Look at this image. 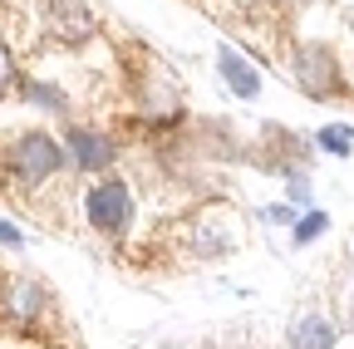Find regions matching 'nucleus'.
<instances>
[{
	"instance_id": "obj_1",
	"label": "nucleus",
	"mask_w": 354,
	"mask_h": 349,
	"mask_svg": "<svg viewBox=\"0 0 354 349\" xmlns=\"http://www.w3.org/2000/svg\"><path fill=\"white\" fill-rule=\"evenodd\" d=\"M84 222L104 241H118L133 222V182L128 178H99L84 192Z\"/></svg>"
},
{
	"instance_id": "obj_2",
	"label": "nucleus",
	"mask_w": 354,
	"mask_h": 349,
	"mask_svg": "<svg viewBox=\"0 0 354 349\" xmlns=\"http://www.w3.org/2000/svg\"><path fill=\"white\" fill-rule=\"evenodd\" d=\"M64 158H69V172L79 178H104L118 158V143L104 133V128H88V123H69L64 128Z\"/></svg>"
},
{
	"instance_id": "obj_3",
	"label": "nucleus",
	"mask_w": 354,
	"mask_h": 349,
	"mask_svg": "<svg viewBox=\"0 0 354 349\" xmlns=\"http://www.w3.org/2000/svg\"><path fill=\"white\" fill-rule=\"evenodd\" d=\"M44 310H50V290H44L35 276H6V285H0V325L39 330Z\"/></svg>"
},
{
	"instance_id": "obj_4",
	"label": "nucleus",
	"mask_w": 354,
	"mask_h": 349,
	"mask_svg": "<svg viewBox=\"0 0 354 349\" xmlns=\"http://www.w3.org/2000/svg\"><path fill=\"white\" fill-rule=\"evenodd\" d=\"M216 64H221V79L232 84V94H236V99H256V94H261V74H256L236 50H221Z\"/></svg>"
},
{
	"instance_id": "obj_5",
	"label": "nucleus",
	"mask_w": 354,
	"mask_h": 349,
	"mask_svg": "<svg viewBox=\"0 0 354 349\" xmlns=\"http://www.w3.org/2000/svg\"><path fill=\"white\" fill-rule=\"evenodd\" d=\"M290 344H295V349H330V344H335V330H330L320 315H305V320L295 325Z\"/></svg>"
},
{
	"instance_id": "obj_6",
	"label": "nucleus",
	"mask_w": 354,
	"mask_h": 349,
	"mask_svg": "<svg viewBox=\"0 0 354 349\" xmlns=\"http://www.w3.org/2000/svg\"><path fill=\"white\" fill-rule=\"evenodd\" d=\"M320 148H325V153H349V148H354V128H325V133H320Z\"/></svg>"
},
{
	"instance_id": "obj_7",
	"label": "nucleus",
	"mask_w": 354,
	"mask_h": 349,
	"mask_svg": "<svg viewBox=\"0 0 354 349\" xmlns=\"http://www.w3.org/2000/svg\"><path fill=\"white\" fill-rule=\"evenodd\" d=\"M325 227H330V216H325V211H310L305 222L295 227V241H300V246H305V241H315V236H325Z\"/></svg>"
},
{
	"instance_id": "obj_8",
	"label": "nucleus",
	"mask_w": 354,
	"mask_h": 349,
	"mask_svg": "<svg viewBox=\"0 0 354 349\" xmlns=\"http://www.w3.org/2000/svg\"><path fill=\"white\" fill-rule=\"evenodd\" d=\"M0 246H10V251H15V246H25V236H20L10 222H0Z\"/></svg>"
},
{
	"instance_id": "obj_9",
	"label": "nucleus",
	"mask_w": 354,
	"mask_h": 349,
	"mask_svg": "<svg viewBox=\"0 0 354 349\" xmlns=\"http://www.w3.org/2000/svg\"><path fill=\"white\" fill-rule=\"evenodd\" d=\"M261 216H266V222H271V227H286V222H290V207H266Z\"/></svg>"
},
{
	"instance_id": "obj_10",
	"label": "nucleus",
	"mask_w": 354,
	"mask_h": 349,
	"mask_svg": "<svg viewBox=\"0 0 354 349\" xmlns=\"http://www.w3.org/2000/svg\"><path fill=\"white\" fill-rule=\"evenodd\" d=\"M0 285H6V271H0Z\"/></svg>"
}]
</instances>
